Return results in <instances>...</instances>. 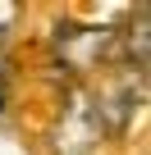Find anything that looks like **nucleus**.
<instances>
[{
  "label": "nucleus",
  "instance_id": "1",
  "mask_svg": "<svg viewBox=\"0 0 151 155\" xmlns=\"http://www.w3.org/2000/svg\"><path fill=\"white\" fill-rule=\"evenodd\" d=\"M55 46H60V55H64L69 64H96V59H101V50L110 46V32L64 23V28H60V37H55Z\"/></svg>",
  "mask_w": 151,
  "mask_h": 155
},
{
  "label": "nucleus",
  "instance_id": "2",
  "mask_svg": "<svg viewBox=\"0 0 151 155\" xmlns=\"http://www.w3.org/2000/svg\"><path fill=\"white\" fill-rule=\"evenodd\" d=\"M128 64L133 68L146 64V18H133V28H128Z\"/></svg>",
  "mask_w": 151,
  "mask_h": 155
},
{
  "label": "nucleus",
  "instance_id": "3",
  "mask_svg": "<svg viewBox=\"0 0 151 155\" xmlns=\"http://www.w3.org/2000/svg\"><path fill=\"white\" fill-rule=\"evenodd\" d=\"M14 14H19L14 5H0V37H5V32H9V23H14Z\"/></svg>",
  "mask_w": 151,
  "mask_h": 155
}]
</instances>
